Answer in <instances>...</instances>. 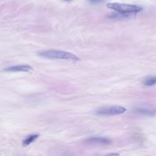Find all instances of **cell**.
Listing matches in <instances>:
<instances>
[{
  "mask_svg": "<svg viewBox=\"0 0 156 156\" xmlns=\"http://www.w3.org/2000/svg\"><path fill=\"white\" fill-rule=\"evenodd\" d=\"M38 55L42 58H48V59H62V60H71V61L80 60V58L73 53L63 51V50H57V49L44 50L39 52Z\"/></svg>",
  "mask_w": 156,
  "mask_h": 156,
  "instance_id": "obj_1",
  "label": "cell"
},
{
  "mask_svg": "<svg viewBox=\"0 0 156 156\" xmlns=\"http://www.w3.org/2000/svg\"><path fill=\"white\" fill-rule=\"evenodd\" d=\"M107 6L108 8L112 9L117 13L127 15V16L137 14L143 10V7L140 5H132V4H124V3H108Z\"/></svg>",
  "mask_w": 156,
  "mask_h": 156,
  "instance_id": "obj_2",
  "label": "cell"
},
{
  "mask_svg": "<svg viewBox=\"0 0 156 156\" xmlns=\"http://www.w3.org/2000/svg\"><path fill=\"white\" fill-rule=\"evenodd\" d=\"M126 112V108L123 106H106L101 107L96 111V113L102 116H115V115H121Z\"/></svg>",
  "mask_w": 156,
  "mask_h": 156,
  "instance_id": "obj_3",
  "label": "cell"
},
{
  "mask_svg": "<svg viewBox=\"0 0 156 156\" xmlns=\"http://www.w3.org/2000/svg\"><path fill=\"white\" fill-rule=\"evenodd\" d=\"M5 71L7 72H29L33 70V68L29 65L23 64V65H16V66H11L8 68H5L4 69Z\"/></svg>",
  "mask_w": 156,
  "mask_h": 156,
  "instance_id": "obj_4",
  "label": "cell"
},
{
  "mask_svg": "<svg viewBox=\"0 0 156 156\" xmlns=\"http://www.w3.org/2000/svg\"><path fill=\"white\" fill-rule=\"evenodd\" d=\"M87 144L92 145H107L110 144L112 142L108 138L105 137H90L86 140Z\"/></svg>",
  "mask_w": 156,
  "mask_h": 156,
  "instance_id": "obj_5",
  "label": "cell"
},
{
  "mask_svg": "<svg viewBox=\"0 0 156 156\" xmlns=\"http://www.w3.org/2000/svg\"><path fill=\"white\" fill-rule=\"evenodd\" d=\"M135 113L137 114H142V115H154L156 113L155 110L148 107H139L134 110Z\"/></svg>",
  "mask_w": 156,
  "mask_h": 156,
  "instance_id": "obj_6",
  "label": "cell"
},
{
  "mask_svg": "<svg viewBox=\"0 0 156 156\" xmlns=\"http://www.w3.org/2000/svg\"><path fill=\"white\" fill-rule=\"evenodd\" d=\"M37 138H38V134H37V133L30 134V135H28V136L23 141V145H24V146H27V145L31 144L32 143H34Z\"/></svg>",
  "mask_w": 156,
  "mask_h": 156,
  "instance_id": "obj_7",
  "label": "cell"
},
{
  "mask_svg": "<svg viewBox=\"0 0 156 156\" xmlns=\"http://www.w3.org/2000/svg\"><path fill=\"white\" fill-rule=\"evenodd\" d=\"M144 84L147 87H151V86H154L156 84V77L155 76H150V77H147L144 81Z\"/></svg>",
  "mask_w": 156,
  "mask_h": 156,
  "instance_id": "obj_8",
  "label": "cell"
},
{
  "mask_svg": "<svg viewBox=\"0 0 156 156\" xmlns=\"http://www.w3.org/2000/svg\"><path fill=\"white\" fill-rule=\"evenodd\" d=\"M91 4H99V3H101L103 2L104 0H89Z\"/></svg>",
  "mask_w": 156,
  "mask_h": 156,
  "instance_id": "obj_9",
  "label": "cell"
},
{
  "mask_svg": "<svg viewBox=\"0 0 156 156\" xmlns=\"http://www.w3.org/2000/svg\"><path fill=\"white\" fill-rule=\"evenodd\" d=\"M104 156H120L119 155V154H117V153H112V154H106V155Z\"/></svg>",
  "mask_w": 156,
  "mask_h": 156,
  "instance_id": "obj_10",
  "label": "cell"
},
{
  "mask_svg": "<svg viewBox=\"0 0 156 156\" xmlns=\"http://www.w3.org/2000/svg\"><path fill=\"white\" fill-rule=\"evenodd\" d=\"M65 1H71V0H65Z\"/></svg>",
  "mask_w": 156,
  "mask_h": 156,
  "instance_id": "obj_11",
  "label": "cell"
}]
</instances>
